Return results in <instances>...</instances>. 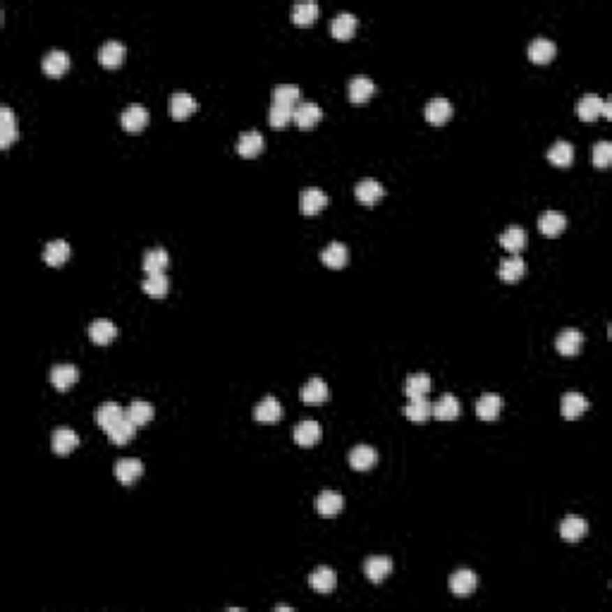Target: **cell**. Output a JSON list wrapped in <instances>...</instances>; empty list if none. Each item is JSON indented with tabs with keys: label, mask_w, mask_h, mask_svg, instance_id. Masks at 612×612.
Listing matches in <instances>:
<instances>
[{
	"label": "cell",
	"mask_w": 612,
	"mask_h": 612,
	"mask_svg": "<svg viewBox=\"0 0 612 612\" xmlns=\"http://www.w3.org/2000/svg\"><path fill=\"white\" fill-rule=\"evenodd\" d=\"M125 417H127V412L120 407V404L105 402V404H100L98 412H96V424L105 431V433H110V431H113Z\"/></svg>",
	"instance_id": "obj_10"
},
{
	"label": "cell",
	"mask_w": 612,
	"mask_h": 612,
	"mask_svg": "<svg viewBox=\"0 0 612 612\" xmlns=\"http://www.w3.org/2000/svg\"><path fill=\"white\" fill-rule=\"evenodd\" d=\"M426 120L431 122V125H445L447 120L452 117V103L447 98L438 96V98H431L428 103H426V110H424Z\"/></svg>",
	"instance_id": "obj_11"
},
{
	"label": "cell",
	"mask_w": 612,
	"mask_h": 612,
	"mask_svg": "<svg viewBox=\"0 0 612 612\" xmlns=\"http://www.w3.org/2000/svg\"><path fill=\"white\" fill-rule=\"evenodd\" d=\"M354 31H357V17L352 13H340L330 22V33H333L338 41H350Z\"/></svg>",
	"instance_id": "obj_31"
},
{
	"label": "cell",
	"mask_w": 612,
	"mask_h": 612,
	"mask_svg": "<svg viewBox=\"0 0 612 612\" xmlns=\"http://www.w3.org/2000/svg\"><path fill=\"white\" fill-rule=\"evenodd\" d=\"M70 258V244L65 242V239H53V242L46 244V249H43V261L48 263V266H63V263Z\"/></svg>",
	"instance_id": "obj_39"
},
{
	"label": "cell",
	"mask_w": 612,
	"mask_h": 612,
	"mask_svg": "<svg viewBox=\"0 0 612 612\" xmlns=\"http://www.w3.org/2000/svg\"><path fill=\"white\" fill-rule=\"evenodd\" d=\"M404 414H407V419L414 421V424H426L431 414H433V404L426 400V397H412V400L407 402V407H404Z\"/></svg>",
	"instance_id": "obj_35"
},
{
	"label": "cell",
	"mask_w": 612,
	"mask_h": 612,
	"mask_svg": "<svg viewBox=\"0 0 612 612\" xmlns=\"http://www.w3.org/2000/svg\"><path fill=\"white\" fill-rule=\"evenodd\" d=\"M292 115H294V108L290 105H280V103H271V110H268V122L275 129H283L292 122Z\"/></svg>",
	"instance_id": "obj_47"
},
{
	"label": "cell",
	"mask_w": 612,
	"mask_h": 612,
	"mask_svg": "<svg viewBox=\"0 0 612 612\" xmlns=\"http://www.w3.org/2000/svg\"><path fill=\"white\" fill-rule=\"evenodd\" d=\"M77 380H80V371L72 366V364H58V366H53V371H50V383L60 392L70 390Z\"/></svg>",
	"instance_id": "obj_15"
},
{
	"label": "cell",
	"mask_w": 612,
	"mask_h": 612,
	"mask_svg": "<svg viewBox=\"0 0 612 612\" xmlns=\"http://www.w3.org/2000/svg\"><path fill=\"white\" fill-rule=\"evenodd\" d=\"M347 91H350V100L352 103H366V100L373 96L375 91V84L368 80V77H352L350 80V87H347Z\"/></svg>",
	"instance_id": "obj_32"
},
{
	"label": "cell",
	"mask_w": 612,
	"mask_h": 612,
	"mask_svg": "<svg viewBox=\"0 0 612 612\" xmlns=\"http://www.w3.org/2000/svg\"><path fill=\"white\" fill-rule=\"evenodd\" d=\"M354 196H357L359 204H364V206H373V204H378V201L385 196V187L378 182V179L366 177V179H361V182H357V187H354Z\"/></svg>",
	"instance_id": "obj_4"
},
{
	"label": "cell",
	"mask_w": 612,
	"mask_h": 612,
	"mask_svg": "<svg viewBox=\"0 0 612 612\" xmlns=\"http://www.w3.org/2000/svg\"><path fill=\"white\" fill-rule=\"evenodd\" d=\"M308 586L318 593H330L335 586H338V576L330 567H316V569L308 574Z\"/></svg>",
	"instance_id": "obj_21"
},
{
	"label": "cell",
	"mask_w": 612,
	"mask_h": 612,
	"mask_svg": "<svg viewBox=\"0 0 612 612\" xmlns=\"http://www.w3.org/2000/svg\"><path fill=\"white\" fill-rule=\"evenodd\" d=\"M328 206V194L318 187H306L299 194V209L304 216H318Z\"/></svg>",
	"instance_id": "obj_1"
},
{
	"label": "cell",
	"mask_w": 612,
	"mask_h": 612,
	"mask_svg": "<svg viewBox=\"0 0 612 612\" xmlns=\"http://www.w3.org/2000/svg\"><path fill=\"white\" fill-rule=\"evenodd\" d=\"M581 345H583V335H581V330H576V328H567V330H562V333L558 335V338H555V350H558L560 354H565V357L579 354Z\"/></svg>",
	"instance_id": "obj_9"
},
{
	"label": "cell",
	"mask_w": 612,
	"mask_h": 612,
	"mask_svg": "<svg viewBox=\"0 0 612 612\" xmlns=\"http://www.w3.org/2000/svg\"><path fill=\"white\" fill-rule=\"evenodd\" d=\"M375 462H378V452L371 445H357L350 452V467L357 471H368L371 467H375Z\"/></svg>",
	"instance_id": "obj_30"
},
{
	"label": "cell",
	"mask_w": 612,
	"mask_h": 612,
	"mask_svg": "<svg viewBox=\"0 0 612 612\" xmlns=\"http://www.w3.org/2000/svg\"><path fill=\"white\" fill-rule=\"evenodd\" d=\"M196 108H199V103H196V98L192 96V94H172L170 100H167V113L172 115V120H187L189 115L196 113Z\"/></svg>",
	"instance_id": "obj_3"
},
{
	"label": "cell",
	"mask_w": 612,
	"mask_h": 612,
	"mask_svg": "<svg viewBox=\"0 0 612 612\" xmlns=\"http://www.w3.org/2000/svg\"><path fill=\"white\" fill-rule=\"evenodd\" d=\"M292 435H294V442L299 447H313V445H318V440H321L323 431H321V426H318L313 419H306V421H301V424L297 426L294 433H292Z\"/></svg>",
	"instance_id": "obj_14"
},
{
	"label": "cell",
	"mask_w": 612,
	"mask_h": 612,
	"mask_svg": "<svg viewBox=\"0 0 612 612\" xmlns=\"http://www.w3.org/2000/svg\"><path fill=\"white\" fill-rule=\"evenodd\" d=\"M318 20V5L316 3H297L292 8V22L297 27H311Z\"/></svg>",
	"instance_id": "obj_43"
},
{
	"label": "cell",
	"mask_w": 612,
	"mask_h": 612,
	"mask_svg": "<svg viewBox=\"0 0 612 612\" xmlns=\"http://www.w3.org/2000/svg\"><path fill=\"white\" fill-rule=\"evenodd\" d=\"M555 53H558L555 43L550 41V38H543V36L533 38L531 46H529V58H531V63H536V65H548L550 60L555 58Z\"/></svg>",
	"instance_id": "obj_24"
},
{
	"label": "cell",
	"mask_w": 612,
	"mask_h": 612,
	"mask_svg": "<svg viewBox=\"0 0 612 612\" xmlns=\"http://www.w3.org/2000/svg\"><path fill=\"white\" fill-rule=\"evenodd\" d=\"M392 572V560L387 555H371V558L364 562V574H366L368 581L380 583L390 576Z\"/></svg>",
	"instance_id": "obj_7"
},
{
	"label": "cell",
	"mask_w": 612,
	"mask_h": 612,
	"mask_svg": "<svg viewBox=\"0 0 612 612\" xmlns=\"http://www.w3.org/2000/svg\"><path fill=\"white\" fill-rule=\"evenodd\" d=\"M502 397L495 395V392H484V395L476 400V414H479L484 421H495L502 412Z\"/></svg>",
	"instance_id": "obj_18"
},
{
	"label": "cell",
	"mask_w": 612,
	"mask_h": 612,
	"mask_svg": "<svg viewBox=\"0 0 612 612\" xmlns=\"http://www.w3.org/2000/svg\"><path fill=\"white\" fill-rule=\"evenodd\" d=\"M462 412V404H459L457 397L452 392H445V395L438 397V402L433 404V417H438L440 421H452L459 417Z\"/></svg>",
	"instance_id": "obj_26"
},
{
	"label": "cell",
	"mask_w": 612,
	"mask_h": 612,
	"mask_svg": "<svg viewBox=\"0 0 612 612\" xmlns=\"http://www.w3.org/2000/svg\"><path fill=\"white\" fill-rule=\"evenodd\" d=\"M476 586H479V576H476L471 569H457V572H452V576H450V591L457 598H469L471 593L476 591Z\"/></svg>",
	"instance_id": "obj_6"
},
{
	"label": "cell",
	"mask_w": 612,
	"mask_h": 612,
	"mask_svg": "<svg viewBox=\"0 0 612 612\" xmlns=\"http://www.w3.org/2000/svg\"><path fill=\"white\" fill-rule=\"evenodd\" d=\"M144 292L149 297H156V299H161V297L167 294V290H170V280H167L165 273H151L149 278L144 280Z\"/></svg>",
	"instance_id": "obj_44"
},
{
	"label": "cell",
	"mask_w": 612,
	"mask_h": 612,
	"mask_svg": "<svg viewBox=\"0 0 612 612\" xmlns=\"http://www.w3.org/2000/svg\"><path fill=\"white\" fill-rule=\"evenodd\" d=\"M342 507H345V498H342L338 491H323V493H318V498H316L318 514L335 516V514L342 512Z\"/></svg>",
	"instance_id": "obj_25"
},
{
	"label": "cell",
	"mask_w": 612,
	"mask_h": 612,
	"mask_svg": "<svg viewBox=\"0 0 612 612\" xmlns=\"http://www.w3.org/2000/svg\"><path fill=\"white\" fill-rule=\"evenodd\" d=\"M586 409H588V400L581 395V392H567V395H562L560 412H562L565 419H579Z\"/></svg>",
	"instance_id": "obj_28"
},
{
	"label": "cell",
	"mask_w": 612,
	"mask_h": 612,
	"mask_svg": "<svg viewBox=\"0 0 612 612\" xmlns=\"http://www.w3.org/2000/svg\"><path fill=\"white\" fill-rule=\"evenodd\" d=\"M17 137H20V132H17L15 113L8 108V105H3V108H0V146L8 149Z\"/></svg>",
	"instance_id": "obj_34"
},
{
	"label": "cell",
	"mask_w": 612,
	"mask_h": 612,
	"mask_svg": "<svg viewBox=\"0 0 612 612\" xmlns=\"http://www.w3.org/2000/svg\"><path fill=\"white\" fill-rule=\"evenodd\" d=\"M565 227H567V218L558 211H546L538 218V230H541V234H546V237H560V234L565 232Z\"/></svg>",
	"instance_id": "obj_22"
},
{
	"label": "cell",
	"mask_w": 612,
	"mask_h": 612,
	"mask_svg": "<svg viewBox=\"0 0 612 612\" xmlns=\"http://www.w3.org/2000/svg\"><path fill=\"white\" fill-rule=\"evenodd\" d=\"M600 117L612 120V103H610V100H603V113H600Z\"/></svg>",
	"instance_id": "obj_49"
},
{
	"label": "cell",
	"mask_w": 612,
	"mask_h": 612,
	"mask_svg": "<svg viewBox=\"0 0 612 612\" xmlns=\"http://www.w3.org/2000/svg\"><path fill=\"white\" fill-rule=\"evenodd\" d=\"M591 163L596 167H608L612 163V144L610 142H598L591 149Z\"/></svg>",
	"instance_id": "obj_48"
},
{
	"label": "cell",
	"mask_w": 612,
	"mask_h": 612,
	"mask_svg": "<svg viewBox=\"0 0 612 612\" xmlns=\"http://www.w3.org/2000/svg\"><path fill=\"white\" fill-rule=\"evenodd\" d=\"M254 419L263 426H273L283 419V407H280V402L273 395H268L254 407Z\"/></svg>",
	"instance_id": "obj_8"
},
{
	"label": "cell",
	"mask_w": 612,
	"mask_h": 612,
	"mask_svg": "<svg viewBox=\"0 0 612 612\" xmlns=\"http://www.w3.org/2000/svg\"><path fill=\"white\" fill-rule=\"evenodd\" d=\"M271 103H280V105H290V108H297L301 103V89L297 84H278L273 89V100Z\"/></svg>",
	"instance_id": "obj_38"
},
{
	"label": "cell",
	"mask_w": 612,
	"mask_h": 612,
	"mask_svg": "<svg viewBox=\"0 0 612 612\" xmlns=\"http://www.w3.org/2000/svg\"><path fill=\"white\" fill-rule=\"evenodd\" d=\"M41 67L48 77H60L70 70V55H67L65 50H50V53H46V58H43Z\"/></svg>",
	"instance_id": "obj_29"
},
{
	"label": "cell",
	"mask_w": 612,
	"mask_h": 612,
	"mask_svg": "<svg viewBox=\"0 0 612 612\" xmlns=\"http://www.w3.org/2000/svg\"><path fill=\"white\" fill-rule=\"evenodd\" d=\"M292 120H294V125L299 129H313L318 125V122L323 120V110L318 103H311V100H306V103H299L294 108V115H292Z\"/></svg>",
	"instance_id": "obj_5"
},
{
	"label": "cell",
	"mask_w": 612,
	"mask_h": 612,
	"mask_svg": "<svg viewBox=\"0 0 612 612\" xmlns=\"http://www.w3.org/2000/svg\"><path fill=\"white\" fill-rule=\"evenodd\" d=\"M120 122H122V129H125V132L137 134L149 125V110H146L142 103H132L122 110Z\"/></svg>",
	"instance_id": "obj_2"
},
{
	"label": "cell",
	"mask_w": 612,
	"mask_h": 612,
	"mask_svg": "<svg viewBox=\"0 0 612 612\" xmlns=\"http://www.w3.org/2000/svg\"><path fill=\"white\" fill-rule=\"evenodd\" d=\"M431 390V375L428 373H412L404 383V395L412 397H426Z\"/></svg>",
	"instance_id": "obj_41"
},
{
	"label": "cell",
	"mask_w": 612,
	"mask_h": 612,
	"mask_svg": "<svg viewBox=\"0 0 612 612\" xmlns=\"http://www.w3.org/2000/svg\"><path fill=\"white\" fill-rule=\"evenodd\" d=\"M167 263H170V256H167L165 249H161V246H156V249H149L144 254V271L146 273H163L167 268Z\"/></svg>",
	"instance_id": "obj_42"
},
{
	"label": "cell",
	"mask_w": 612,
	"mask_h": 612,
	"mask_svg": "<svg viewBox=\"0 0 612 612\" xmlns=\"http://www.w3.org/2000/svg\"><path fill=\"white\" fill-rule=\"evenodd\" d=\"M77 445H80V435L72 428H55L50 435V447L55 454H70Z\"/></svg>",
	"instance_id": "obj_20"
},
{
	"label": "cell",
	"mask_w": 612,
	"mask_h": 612,
	"mask_svg": "<svg viewBox=\"0 0 612 612\" xmlns=\"http://www.w3.org/2000/svg\"><path fill=\"white\" fill-rule=\"evenodd\" d=\"M576 113L583 122H596L600 113H603V98L596 96V94H586L581 96L579 105H576Z\"/></svg>",
	"instance_id": "obj_36"
},
{
	"label": "cell",
	"mask_w": 612,
	"mask_h": 612,
	"mask_svg": "<svg viewBox=\"0 0 612 612\" xmlns=\"http://www.w3.org/2000/svg\"><path fill=\"white\" fill-rule=\"evenodd\" d=\"M134 435H137V424H134V421L129 419V417L122 419L120 424H117L115 428L108 433V438H110V442H113V445H127L129 440H134Z\"/></svg>",
	"instance_id": "obj_45"
},
{
	"label": "cell",
	"mask_w": 612,
	"mask_h": 612,
	"mask_svg": "<svg viewBox=\"0 0 612 612\" xmlns=\"http://www.w3.org/2000/svg\"><path fill=\"white\" fill-rule=\"evenodd\" d=\"M321 261L328 268H333V271H338V268H345L347 261H350V249H347V246L342 244V242H330L321 251Z\"/></svg>",
	"instance_id": "obj_23"
},
{
	"label": "cell",
	"mask_w": 612,
	"mask_h": 612,
	"mask_svg": "<svg viewBox=\"0 0 612 612\" xmlns=\"http://www.w3.org/2000/svg\"><path fill=\"white\" fill-rule=\"evenodd\" d=\"M586 533H588V524L583 516L569 514V516H565L562 524H560V536H562L567 543H579Z\"/></svg>",
	"instance_id": "obj_13"
},
{
	"label": "cell",
	"mask_w": 612,
	"mask_h": 612,
	"mask_svg": "<svg viewBox=\"0 0 612 612\" xmlns=\"http://www.w3.org/2000/svg\"><path fill=\"white\" fill-rule=\"evenodd\" d=\"M524 273H526V263L519 254H512V256L500 261L498 275H500V280H505V283H516V280L524 278Z\"/></svg>",
	"instance_id": "obj_17"
},
{
	"label": "cell",
	"mask_w": 612,
	"mask_h": 612,
	"mask_svg": "<svg viewBox=\"0 0 612 612\" xmlns=\"http://www.w3.org/2000/svg\"><path fill=\"white\" fill-rule=\"evenodd\" d=\"M144 474V464L142 459L134 457H125L115 464V479L120 481L122 486H132L134 481H139V476Z\"/></svg>",
	"instance_id": "obj_12"
},
{
	"label": "cell",
	"mask_w": 612,
	"mask_h": 612,
	"mask_svg": "<svg viewBox=\"0 0 612 612\" xmlns=\"http://www.w3.org/2000/svg\"><path fill=\"white\" fill-rule=\"evenodd\" d=\"M328 397H330V390L323 378H311L301 387V402L311 404V407H318V404L328 402Z\"/></svg>",
	"instance_id": "obj_16"
},
{
	"label": "cell",
	"mask_w": 612,
	"mask_h": 612,
	"mask_svg": "<svg viewBox=\"0 0 612 612\" xmlns=\"http://www.w3.org/2000/svg\"><path fill=\"white\" fill-rule=\"evenodd\" d=\"M548 161L558 167H567L574 163V146L569 142H555L548 149Z\"/></svg>",
	"instance_id": "obj_40"
},
{
	"label": "cell",
	"mask_w": 612,
	"mask_h": 612,
	"mask_svg": "<svg viewBox=\"0 0 612 612\" xmlns=\"http://www.w3.org/2000/svg\"><path fill=\"white\" fill-rule=\"evenodd\" d=\"M125 53L127 50L120 41H105L103 46L98 48V63L103 67H108V70H115V67L122 65Z\"/></svg>",
	"instance_id": "obj_19"
},
{
	"label": "cell",
	"mask_w": 612,
	"mask_h": 612,
	"mask_svg": "<svg viewBox=\"0 0 612 612\" xmlns=\"http://www.w3.org/2000/svg\"><path fill=\"white\" fill-rule=\"evenodd\" d=\"M89 338H91L96 345H108L117 338V325L108 318H96L91 325H89Z\"/></svg>",
	"instance_id": "obj_27"
},
{
	"label": "cell",
	"mask_w": 612,
	"mask_h": 612,
	"mask_svg": "<svg viewBox=\"0 0 612 612\" xmlns=\"http://www.w3.org/2000/svg\"><path fill=\"white\" fill-rule=\"evenodd\" d=\"M500 244H502V249H507L509 254H519V251L526 246L524 227H521V225H509L502 234H500Z\"/></svg>",
	"instance_id": "obj_37"
},
{
	"label": "cell",
	"mask_w": 612,
	"mask_h": 612,
	"mask_svg": "<svg viewBox=\"0 0 612 612\" xmlns=\"http://www.w3.org/2000/svg\"><path fill=\"white\" fill-rule=\"evenodd\" d=\"M261 151H263V137L256 132V129H251V132L239 134L237 154L242 156V158H256V156L261 154Z\"/></svg>",
	"instance_id": "obj_33"
},
{
	"label": "cell",
	"mask_w": 612,
	"mask_h": 612,
	"mask_svg": "<svg viewBox=\"0 0 612 612\" xmlns=\"http://www.w3.org/2000/svg\"><path fill=\"white\" fill-rule=\"evenodd\" d=\"M127 417L132 419L134 424H137V428H139V426H146L151 419H154V407H151L149 402H144V400H134L127 407Z\"/></svg>",
	"instance_id": "obj_46"
}]
</instances>
